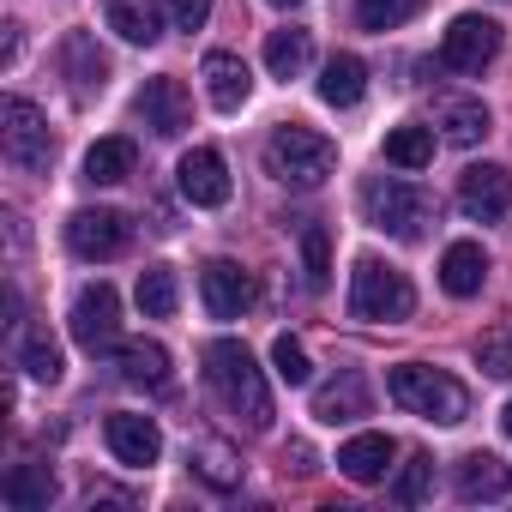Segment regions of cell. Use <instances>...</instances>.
Returning <instances> with one entry per match:
<instances>
[{"instance_id": "1", "label": "cell", "mask_w": 512, "mask_h": 512, "mask_svg": "<svg viewBox=\"0 0 512 512\" xmlns=\"http://www.w3.org/2000/svg\"><path fill=\"white\" fill-rule=\"evenodd\" d=\"M205 380L211 392L223 398V410L247 428V434H266L272 428V392H266V374L253 362V350L241 338H211L205 344Z\"/></svg>"}, {"instance_id": "2", "label": "cell", "mask_w": 512, "mask_h": 512, "mask_svg": "<svg viewBox=\"0 0 512 512\" xmlns=\"http://www.w3.org/2000/svg\"><path fill=\"white\" fill-rule=\"evenodd\" d=\"M386 392H392L398 410H410V416H422V422H440V428H452V422L470 416V392H464V380H452V374H440V368H428V362H404V368H392Z\"/></svg>"}, {"instance_id": "3", "label": "cell", "mask_w": 512, "mask_h": 512, "mask_svg": "<svg viewBox=\"0 0 512 512\" xmlns=\"http://www.w3.org/2000/svg\"><path fill=\"white\" fill-rule=\"evenodd\" d=\"M332 169H338V145H332L326 133L302 127V121L278 127V133L266 139V175L284 181V187H302V193H308V187H320Z\"/></svg>"}, {"instance_id": "4", "label": "cell", "mask_w": 512, "mask_h": 512, "mask_svg": "<svg viewBox=\"0 0 512 512\" xmlns=\"http://www.w3.org/2000/svg\"><path fill=\"white\" fill-rule=\"evenodd\" d=\"M350 314L368 320V326H398L416 314V290L398 266L374 260V253H362L356 272H350Z\"/></svg>"}, {"instance_id": "5", "label": "cell", "mask_w": 512, "mask_h": 512, "mask_svg": "<svg viewBox=\"0 0 512 512\" xmlns=\"http://www.w3.org/2000/svg\"><path fill=\"white\" fill-rule=\"evenodd\" d=\"M362 217H368L374 229L398 235V241H416V235H428V223L440 217V205H434V193H422L416 181L374 175V181L362 187Z\"/></svg>"}, {"instance_id": "6", "label": "cell", "mask_w": 512, "mask_h": 512, "mask_svg": "<svg viewBox=\"0 0 512 512\" xmlns=\"http://www.w3.org/2000/svg\"><path fill=\"white\" fill-rule=\"evenodd\" d=\"M0 145H7V157H13L19 169H31V175L55 163L49 121H43V109L25 103V97H7V103H0Z\"/></svg>"}, {"instance_id": "7", "label": "cell", "mask_w": 512, "mask_h": 512, "mask_svg": "<svg viewBox=\"0 0 512 512\" xmlns=\"http://www.w3.org/2000/svg\"><path fill=\"white\" fill-rule=\"evenodd\" d=\"M73 344L85 356L121 350V296H115V284H85L79 290V302H73Z\"/></svg>"}, {"instance_id": "8", "label": "cell", "mask_w": 512, "mask_h": 512, "mask_svg": "<svg viewBox=\"0 0 512 512\" xmlns=\"http://www.w3.org/2000/svg\"><path fill=\"white\" fill-rule=\"evenodd\" d=\"M127 241H133V229L109 205H85V211L67 217V247L79 260H115V253H127Z\"/></svg>"}, {"instance_id": "9", "label": "cell", "mask_w": 512, "mask_h": 512, "mask_svg": "<svg viewBox=\"0 0 512 512\" xmlns=\"http://www.w3.org/2000/svg\"><path fill=\"white\" fill-rule=\"evenodd\" d=\"M494 55H500V25L482 19V13H458L446 25V37H440V61L452 73H482Z\"/></svg>"}, {"instance_id": "10", "label": "cell", "mask_w": 512, "mask_h": 512, "mask_svg": "<svg viewBox=\"0 0 512 512\" xmlns=\"http://www.w3.org/2000/svg\"><path fill=\"white\" fill-rule=\"evenodd\" d=\"M458 205H464L470 223L506 217V211H512V175H506L500 163H470V169L458 175Z\"/></svg>"}, {"instance_id": "11", "label": "cell", "mask_w": 512, "mask_h": 512, "mask_svg": "<svg viewBox=\"0 0 512 512\" xmlns=\"http://www.w3.org/2000/svg\"><path fill=\"white\" fill-rule=\"evenodd\" d=\"M133 109H139V121H145L157 139H181V133L193 127V97H187L181 79H151Z\"/></svg>"}, {"instance_id": "12", "label": "cell", "mask_w": 512, "mask_h": 512, "mask_svg": "<svg viewBox=\"0 0 512 512\" xmlns=\"http://www.w3.org/2000/svg\"><path fill=\"white\" fill-rule=\"evenodd\" d=\"M199 296H205L211 320H241L253 308V272H241L235 260H211L199 272Z\"/></svg>"}, {"instance_id": "13", "label": "cell", "mask_w": 512, "mask_h": 512, "mask_svg": "<svg viewBox=\"0 0 512 512\" xmlns=\"http://www.w3.org/2000/svg\"><path fill=\"white\" fill-rule=\"evenodd\" d=\"M181 193H187V205H199V211H217V205H229V169H223V157L211 151V145H193L187 157H181Z\"/></svg>"}, {"instance_id": "14", "label": "cell", "mask_w": 512, "mask_h": 512, "mask_svg": "<svg viewBox=\"0 0 512 512\" xmlns=\"http://www.w3.org/2000/svg\"><path fill=\"white\" fill-rule=\"evenodd\" d=\"M103 434H109V452H115L121 464H133V470H145V464H157V458H163V428H157L151 416L115 410Z\"/></svg>"}, {"instance_id": "15", "label": "cell", "mask_w": 512, "mask_h": 512, "mask_svg": "<svg viewBox=\"0 0 512 512\" xmlns=\"http://www.w3.org/2000/svg\"><path fill=\"white\" fill-rule=\"evenodd\" d=\"M452 488H458L464 506H476V500H506V494H512V464H500L494 452H464V458L452 464Z\"/></svg>"}, {"instance_id": "16", "label": "cell", "mask_w": 512, "mask_h": 512, "mask_svg": "<svg viewBox=\"0 0 512 512\" xmlns=\"http://www.w3.org/2000/svg\"><path fill=\"white\" fill-rule=\"evenodd\" d=\"M205 97H211V109H223V115H235L247 97H253V73H247V61L241 55H205Z\"/></svg>"}, {"instance_id": "17", "label": "cell", "mask_w": 512, "mask_h": 512, "mask_svg": "<svg viewBox=\"0 0 512 512\" xmlns=\"http://www.w3.org/2000/svg\"><path fill=\"white\" fill-rule=\"evenodd\" d=\"M55 494H61V482H55L49 464H13L7 476H0V500H7L13 512H49Z\"/></svg>"}, {"instance_id": "18", "label": "cell", "mask_w": 512, "mask_h": 512, "mask_svg": "<svg viewBox=\"0 0 512 512\" xmlns=\"http://www.w3.org/2000/svg\"><path fill=\"white\" fill-rule=\"evenodd\" d=\"M163 0H109L103 7V19H109V31L121 37V43H133V49H151L157 37H163Z\"/></svg>"}, {"instance_id": "19", "label": "cell", "mask_w": 512, "mask_h": 512, "mask_svg": "<svg viewBox=\"0 0 512 512\" xmlns=\"http://www.w3.org/2000/svg\"><path fill=\"white\" fill-rule=\"evenodd\" d=\"M368 404H374V392H368V380L356 374V368H344L338 380H326L320 392H314V416L320 422H356V416H368Z\"/></svg>"}, {"instance_id": "20", "label": "cell", "mask_w": 512, "mask_h": 512, "mask_svg": "<svg viewBox=\"0 0 512 512\" xmlns=\"http://www.w3.org/2000/svg\"><path fill=\"white\" fill-rule=\"evenodd\" d=\"M482 278H488V253H482V241H452V247L440 253V290H446V296L470 302V296L482 290Z\"/></svg>"}, {"instance_id": "21", "label": "cell", "mask_w": 512, "mask_h": 512, "mask_svg": "<svg viewBox=\"0 0 512 512\" xmlns=\"http://www.w3.org/2000/svg\"><path fill=\"white\" fill-rule=\"evenodd\" d=\"M392 458H398V440L392 434H356V440L338 446V470L350 482H380L392 470Z\"/></svg>"}, {"instance_id": "22", "label": "cell", "mask_w": 512, "mask_h": 512, "mask_svg": "<svg viewBox=\"0 0 512 512\" xmlns=\"http://www.w3.org/2000/svg\"><path fill=\"white\" fill-rule=\"evenodd\" d=\"M61 67H67V79H73L79 97H97V91L109 85V55H103L97 37H85V31H73V37L61 43Z\"/></svg>"}, {"instance_id": "23", "label": "cell", "mask_w": 512, "mask_h": 512, "mask_svg": "<svg viewBox=\"0 0 512 512\" xmlns=\"http://www.w3.org/2000/svg\"><path fill=\"white\" fill-rule=\"evenodd\" d=\"M121 380H127V386H145V392H163V386L175 380L169 350H163V344H151V338L121 344Z\"/></svg>"}, {"instance_id": "24", "label": "cell", "mask_w": 512, "mask_h": 512, "mask_svg": "<svg viewBox=\"0 0 512 512\" xmlns=\"http://www.w3.org/2000/svg\"><path fill=\"white\" fill-rule=\"evenodd\" d=\"M133 169H139V145L121 139V133H115V139H97V145L85 151V181H91V187H115V181H127Z\"/></svg>"}, {"instance_id": "25", "label": "cell", "mask_w": 512, "mask_h": 512, "mask_svg": "<svg viewBox=\"0 0 512 512\" xmlns=\"http://www.w3.org/2000/svg\"><path fill=\"white\" fill-rule=\"evenodd\" d=\"M308 61H314V37L308 31H296V25H284V31H272L266 37V67H272V79H302L308 73Z\"/></svg>"}, {"instance_id": "26", "label": "cell", "mask_w": 512, "mask_h": 512, "mask_svg": "<svg viewBox=\"0 0 512 512\" xmlns=\"http://www.w3.org/2000/svg\"><path fill=\"white\" fill-rule=\"evenodd\" d=\"M362 91H368V67H362L356 55H332L326 73H320V103H332V109H356Z\"/></svg>"}, {"instance_id": "27", "label": "cell", "mask_w": 512, "mask_h": 512, "mask_svg": "<svg viewBox=\"0 0 512 512\" xmlns=\"http://www.w3.org/2000/svg\"><path fill=\"white\" fill-rule=\"evenodd\" d=\"M488 109L476 103V97H452L446 109H440V139L446 145H458V151H470V145H482L488 139Z\"/></svg>"}, {"instance_id": "28", "label": "cell", "mask_w": 512, "mask_h": 512, "mask_svg": "<svg viewBox=\"0 0 512 512\" xmlns=\"http://www.w3.org/2000/svg\"><path fill=\"white\" fill-rule=\"evenodd\" d=\"M386 163L392 169H428L434 163V127H392L386 133Z\"/></svg>"}, {"instance_id": "29", "label": "cell", "mask_w": 512, "mask_h": 512, "mask_svg": "<svg viewBox=\"0 0 512 512\" xmlns=\"http://www.w3.org/2000/svg\"><path fill=\"white\" fill-rule=\"evenodd\" d=\"M175 302H181L175 272H169V266H145V272H139V308H145L151 320H169V314H175Z\"/></svg>"}, {"instance_id": "30", "label": "cell", "mask_w": 512, "mask_h": 512, "mask_svg": "<svg viewBox=\"0 0 512 512\" xmlns=\"http://www.w3.org/2000/svg\"><path fill=\"white\" fill-rule=\"evenodd\" d=\"M19 368H25L31 380L55 386V380H61V344H55L49 332H25V344H19Z\"/></svg>"}, {"instance_id": "31", "label": "cell", "mask_w": 512, "mask_h": 512, "mask_svg": "<svg viewBox=\"0 0 512 512\" xmlns=\"http://www.w3.org/2000/svg\"><path fill=\"white\" fill-rule=\"evenodd\" d=\"M476 368L488 380H512V320H500L476 338Z\"/></svg>"}, {"instance_id": "32", "label": "cell", "mask_w": 512, "mask_h": 512, "mask_svg": "<svg viewBox=\"0 0 512 512\" xmlns=\"http://www.w3.org/2000/svg\"><path fill=\"white\" fill-rule=\"evenodd\" d=\"M422 7H428V0H356V25H362V31H398V25H410Z\"/></svg>"}, {"instance_id": "33", "label": "cell", "mask_w": 512, "mask_h": 512, "mask_svg": "<svg viewBox=\"0 0 512 512\" xmlns=\"http://www.w3.org/2000/svg\"><path fill=\"white\" fill-rule=\"evenodd\" d=\"M302 266H308V290L320 296V290L332 284V235H326L320 223L302 229Z\"/></svg>"}, {"instance_id": "34", "label": "cell", "mask_w": 512, "mask_h": 512, "mask_svg": "<svg viewBox=\"0 0 512 512\" xmlns=\"http://www.w3.org/2000/svg\"><path fill=\"white\" fill-rule=\"evenodd\" d=\"M428 488H434V458L416 452V458L404 464V476L392 482V500H398V506H416V500H428Z\"/></svg>"}, {"instance_id": "35", "label": "cell", "mask_w": 512, "mask_h": 512, "mask_svg": "<svg viewBox=\"0 0 512 512\" xmlns=\"http://www.w3.org/2000/svg\"><path fill=\"white\" fill-rule=\"evenodd\" d=\"M272 368H278V380H284V386H308V380H314V368H308V350H302L290 332L272 344Z\"/></svg>"}, {"instance_id": "36", "label": "cell", "mask_w": 512, "mask_h": 512, "mask_svg": "<svg viewBox=\"0 0 512 512\" xmlns=\"http://www.w3.org/2000/svg\"><path fill=\"white\" fill-rule=\"evenodd\" d=\"M193 470H199L211 488H235V482H241V464H235L223 446H199V452H193Z\"/></svg>"}, {"instance_id": "37", "label": "cell", "mask_w": 512, "mask_h": 512, "mask_svg": "<svg viewBox=\"0 0 512 512\" xmlns=\"http://www.w3.org/2000/svg\"><path fill=\"white\" fill-rule=\"evenodd\" d=\"M163 7H169L175 31H205V19H211V0H163Z\"/></svg>"}, {"instance_id": "38", "label": "cell", "mask_w": 512, "mask_h": 512, "mask_svg": "<svg viewBox=\"0 0 512 512\" xmlns=\"http://www.w3.org/2000/svg\"><path fill=\"white\" fill-rule=\"evenodd\" d=\"M500 428H506V440H512V404H506V410H500Z\"/></svg>"}, {"instance_id": "39", "label": "cell", "mask_w": 512, "mask_h": 512, "mask_svg": "<svg viewBox=\"0 0 512 512\" xmlns=\"http://www.w3.org/2000/svg\"><path fill=\"white\" fill-rule=\"evenodd\" d=\"M272 7H302V0H272Z\"/></svg>"}]
</instances>
